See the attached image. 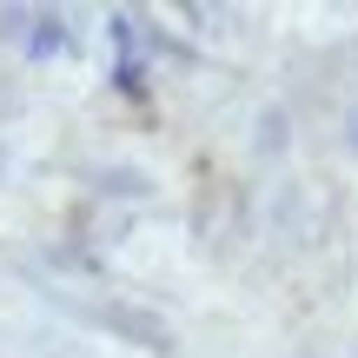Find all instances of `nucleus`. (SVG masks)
<instances>
[{"instance_id":"f257e3e1","label":"nucleus","mask_w":358,"mask_h":358,"mask_svg":"<svg viewBox=\"0 0 358 358\" xmlns=\"http://www.w3.org/2000/svg\"><path fill=\"white\" fill-rule=\"evenodd\" d=\"M100 325H106V332H120V338H133L140 352H173V325L153 319V312H140V306H106Z\"/></svg>"}]
</instances>
